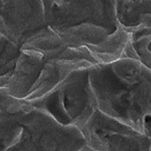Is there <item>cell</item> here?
Returning a JSON list of instances; mask_svg holds the SVG:
<instances>
[{"instance_id":"obj_1","label":"cell","mask_w":151,"mask_h":151,"mask_svg":"<svg viewBox=\"0 0 151 151\" xmlns=\"http://www.w3.org/2000/svg\"><path fill=\"white\" fill-rule=\"evenodd\" d=\"M97 110L151 137V70L122 58L89 69Z\"/></svg>"},{"instance_id":"obj_2","label":"cell","mask_w":151,"mask_h":151,"mask_svg":"<svg viewBox=\"0 0 151 151\" xmlns=\"http://www.w3.org/2000/svg\"><path fill=\"white\" fill-rule=\"evenodd\" d=\"M90 68L75 71L52 91L30 104L60 124L80 129L97 110Z\"/></svg>"},{"instance_id":"obj_3","label":"cell","mask_w":151,"mask_h":151,"mask_svg":"<svg viewBox=\"0 0 151 151\" xmlns=\"http://www.w3.org/2000/svg\"><path fill=\"white\" fill-rule=\"evenodd\" d=\"M85 146L80 129L60 124L30 104L21 131L7 151H81Z\"/></svg>"},{"instance_id":"obj_4","label":"cell","mask_w":151,"mask_h":151,"mask_svg":"<svg viewBox=\"0 0 151 151\" xmlns=\"http://www.w3.org/2000/svg\"><path fill=\"white\" fill-rule=\"evenodd\" d=\"M80 131L93 151H151L150 136L98 110Z\"/></svg>"},{"instance_id":"obj_5","label":"cell","mask_w":151,"mask_h":151,"mask_svg":"<svg viewBox=\"0 0 151 151\" xmlns=\"http://www.w3.org/2000/svg\"><path fill=\"white\" fill-rule=\"evenodd\" d=\"M116 0H43L47 26L54 30L81 23H91L110 33L119 26Z\"/></svg>"},{"instance_id":"obj_6","label":"cell","mask_w":151,"mask_h":151,"mask_svg":"<svg viewBox=\"0 0 151 151\" xmlns=\"http://www.w3.org/2000/svg\"><path fill=\"white\" fill-rule=\"evenodd\" d=\"M45 26L43 0H0V36L19 49Z\"/></svg>"},{"instance_id":"obj_7","label":"cell","mask_w":151,"mask_h":151,"mask_svg":"<svg viewBox=\"0 0 151 151\" xmlns=\"http://www.w3.org/2000/svg\"><path fill=\"white\" fill-rule=\"evenodd\" d=\"M95 65L88 60L71 58L66 50L55 58L45 60L39 77L26 101H36L54 90L75 71Z\"/></svg>"},{"instance_id":"obj_8","label":"cell","mask_w":151,"mask_h":151,"mask_svg":"<svg viewBox=\"0 0 151 151\" xmlns=\"http://www.w3.org/2000/svg\"><path fill=\"white\" fill-rule=\"evenodd\" d=\"M44 60L40 53L20 50L5 88L6 92L15 99L26 100L39 77Z\"/></svg>"},{"instance_id":"obj_9","label":"cell","mask_w":151,"mask_h":151,"mask_svg":"<svg viewBox=\"0 0 151 151\" xmlns=\"http://www.w3.org/2000/svg\"><path fill=\"white\" fill-rule=\"evenodd\" d=\"M30 104L14 99L10 104L0 108V151H7L22 129V119Z\"/></svg>"},{"instance_id":"obj_10","label":"cell","mask_w":151,"mask_h":151,"mask_svg":"<svg viewBox=\"0 0 151 151\" xmlns=\"http://www.w3.org/2000/svg\"><path fill=\"white\" fill-rule=\"evenodd\" d=\"M130 33L119 26L98 44L86 47L97 64H110L122 58Z\"/></svg>"},{"instance_id":"obj_11","label":"cell","mask_w":151,"mask_h":151,"mask_svg":"<svg viewBox=\"0 0 151 151\" xmlns=\"http://www.w3.org/2000/svg\"><path fill=\"white\" fill-rule=\"evenodd\" d=\"M55 31L68 47H82L96 45L110 33L102 26L86 22Z\"/></svg>"},{"instance_id":"obj_12","label":"cell","mask_w":151,"mask_h":151,"mask_svg":"<svg viewBox=\"0 0 151 151\" xmlns=\"http://www.w3.org/2000/svg\"><path fill=\"white\" fill-rule=\"evenodd\" d=\"M67 47L59 35L47 26L34 35L20 50L40 53L44 60H48L59 56Z\"/></svg>"},{"instance_id":"obj_13","label":"cell","mask_w":151,"mask_h":151,"mask_svg":"<svg viewBox=\"0 0 151 151\" xmlns=\"http://www.w3.org/2000/svg\"><path fill=\"white\" fill-rule=\"evenodd\" d=\"M127 31L130 33L129 41L138 60L150 68L151 26L142 25Z\"/></svg>"},{"instance_id":"obj_14","label":"cell","mask_w":151,"mask_h":151,"mask_svg":"<svg viewBox=\"0 0 151 151\" xmlns=\"http://www.w3.org/2000/svg\"><path fill=\"white\" fill-rule=\"evenodd\" d=\"M19 53V48L0 36V88L5 89Z\"/></svg>"},{"instance_id":"obj_15","label":"cell","mask_w":151,"mask_h":151,"mask_svg":"<svg viewBox=\"0 0 151 151\" xmlns=\"http://www.w3.org/2000/svg\"><path fill=\"white\" fill-rule=\"evenodd\" d=\"M81 151H93V150H92L91 149H90V148H88V147H86V146H85L84 148H83Z\"/></svg>"}]
</instances>
